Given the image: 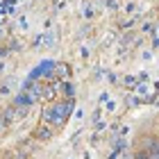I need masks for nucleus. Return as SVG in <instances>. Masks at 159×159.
I'll return each instance as SVG.
<instances>
[{
	"label": "nucleus",
	"mask_w": 159,
	"mask_h": 159,
	"mask_svg": "<svg viewBox=\"0 0 159 159\" xmlns=\"http://www.w3.org/2000/svg\"><path fill=\"white\" fill-rule=\"evenodd\" d=\"M34 139H39L43 143L50 141V139H52V127H50V125H39L37 132H34Z\"/></svg>",
	"instance_id": "obj_2"
},
{
	"label": "nucleus",
	"mask_w": 159,
	"mask_h": 159,
	"mask_svg": "<svg viewBox=\"0 0 159 159\" xmlns=\"http://www.w3.org/2000/svg\"><path fill=\"white\" fill-rule=\"evenodd\" d=\"M61 93H64V96H73V86L64 82V84H61Z\"/></svg>",
	"instance_id": "obj_3"
},
{
	"label": "nucleus",
	"mask_w": 159,
	"mask_h": 159,
	"mask_svg": "<svg viewBox=\"0 0 159 159\" xmlns=\"http://www.w3.org/2000/svg\"><path fill=\"white\" fill-rule=\"evenodd\" d=\"M70 73H73V70H70V66H68V64H64V61H57L55 66H52V75L59 77V80H68Z\"/></svg>",
	"instance_id": "obj_1"
}]
</instances>
